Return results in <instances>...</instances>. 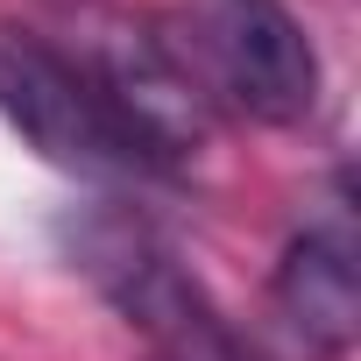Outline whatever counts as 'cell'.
<instances>
[{
	"mask_svg": "<svg viewBox=\"0 0 361 361\" xmlns=\"http://www.w3.org/2000/svg\"><path fill=\"white\" fill-rule=\"evenodd\" d=\"M57 241L71 269L156 347V361H255L227 326V312L206 298V283L185 269V255L149 220L121 206H85L57 227Z\"/></svg>",
	"mask_w": 361,
	"mask_h": 361,
	"instance_id": "6da1fadb",
	"label": "cell"
},
{
	"mask_svg": "<svg viewBox=\"0 0 361 361\" xmlns=\"http://www.w3.org/2000/svg\"><path fill=\"white\" fill-rule=\"evenodd\" d=\"M78 71H85L92 99L106 106L114 135L128 142L135 170L177 177V170H192L206 156V142H213V99L142 22H128V15H85V29H78Z\"/></svg>",
	"mask_w": 361,
	"mask_h": 361,
	"instance_id": "7a4b0ae2",
	"label": "cell"
},
{
	"mask_svg": "<svg viewBox=\"0 0 361 361\" xmlns=\"http://www.w3.org/2000/svg\"><path fill=\"white\" fill-rule=\"evenodd\" d=\"M0 114L22 128L36 156H50L71 177H135V156L92 99L78 57L8 22H0Z\"/></svg>",
	"mask_w": 361,
	"mask_h": 361,
	"instance_id": "3957f363",
	"label": "cell"
},
{
	"mask_svg": "<svg viewBox=\"0 0 361 361\" xmlns=\"http://www.w3.org/2000/svg\"><path fill=\"white\" fill-rule=\"evenodd\" d=\"M199 50H206L213 85L234 106H248L255 121L290 128L319 106V57L276 0H206Z\"/></svg>",
	"mask_w": 361,
	"mask_h": 361,
	"instance_id": "277c9868",
	"label": "cell"
},
{
	"mask_svg": "<svg viewBox=\"0 0 361 361\" xmlns=\"http://www.w3.org/2000/svg\"><path fill=\"white\" fill-rule=\"evenodd\" d=\"M276 312L312 354H347L361 333V269L340 220L305 227L276 262Z\"/></svg>",
	"mask_w": 361,
	"mask_h": 361,
	"instance_id": "5b68a950",
	"label": "cell"
}]
</instances>
